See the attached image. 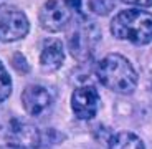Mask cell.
Here are the masks:
<instances>
[{
    "label": "cell",
    "instance_id": "9a60e30c",
    "mask_svg": "<svg viewBox=\"0 0 152 149\" xmlns=\"http://www.w3.org/2000/svg\"><path fill=\"white\" fill-rule=\"evenodd\" d=\"M0 149H22V148H18V146H15V144H10V142H7V144L0 146Z\"/></svg>",
    "mask_w": 152,
    "mask_h": 149
},
{
    "label": "cell",
    "instance_id": "52a82bcc",
    "mask_svg": "<svg viewBox=\"0 0 152 149\" xmlns=\"http://www.w3.org/2000/svg\"><path fill=\"white\" fill-rule=\"evenodd\" d=\"M73 115L81 121H89L98 115L99 109V93L94 86L84 84L78 86L71 95Z\"/></svg>",
    "mask_w": 152,
    "mask_h": 149
},
{
    "label": "cell",
    "instance_id": "8fae6325",
    "mask_svg": "<svg viewBox=\"0 0 152 149\" xmlns=\"http://www.w3.org/2000/svg\"><path fill=\"white\" fill-rule=\"evenodd\" d=\"M12 88H13L12 86V78L8 75L5 65L0 60V103H4L5 99L12 95Z\"/></svg>",
    "mask_w": 152,
    "mask_h": 149
},
{
    "label": "cell",
    "instance_id": "5bb4252c",
    "mask_svg": "<svg viewBox=\"0 0 152 149\" xmlns=\"http://www.w3.org/2000/svg\"><path fill=\"white\" fill-rule=\"evenodd\" d=\"M124 4L134 5L136 8H144V7H152V0H121Z\"/></svg>",
    "mask_w": 152,
    "mask_h": 149
},
{
    "label": "cell",
    "instance_id": "277c9868",
    "mask_svg": "<svg viewBox=\"0 0 152 149\" xmlns=\"http://www.w3.org/2000/svg\"><path fill=\"white\" fill-rule=\"evenodd\" d=\"M28 32H30V22L20 8L12 5L0 7V42H18L27 37Z\"/></svg>",
    "mask_w": 152,
    "mask_h": 149
},
{
    "label": "cell",
    "instance_id": "6da1fadb",
    "mask_svg": "<svg viewBox=\"0 0 152 149\" xmlns=\"http://www.w3.org/2000/svg\"><path fill=\"white\" fill-rule=\"evenodd\" d=\"M96 76L103 86L119 95H131L137 88V71L129 60L119 53H109L96 66Z\"/></svg>",
    "mask_w": 152,
    "mask_h": 149
},
{
    "label": "cell",
    "instance_id": "8992f818",
    "mask_svg": "<svg viewBox=\"0 0 152 149\" xmlns=\"http://www.w3.org/2000/svg\"><path fill=\"white\" fill-rule=\"evenodd\" d=\"M5 138L7 142L15 144L22 149H37L40 146L42 136L35 124L23 119L13 118L5 126Z\"/></svg>",
    "mask_w": 152,
    "mask_h": 149
},
{
    "label": "cell",
    "instance_id": "3957f363",
    "mask_svg": "<svg viewBox=\"0 0 152 149\" xmlns=\"http://www.w3.org/2000/svg\"><path fill=\"white\" fill-rule=\"evenodd\" d=\"M101 40V30L94 22L84 15H78L68 32V50L71 57L78 61H88L94 55V50Z\"/></svg>",
    "mask_w": 152,
    "mask_h": 149
},
{
    "label": "cell",
    "instance_id": "9c48e42d",
    "mask_svg": "<svg viewBox=\"0 0 152 149\" xmlns=\"http://www.w3.org/2000/svg\"><path fill=\"white\" fill-rule=\"evenodd\" d=\"M63 63H65V48L61 40H45L40 51V68L45 73H53L60 70Z\"/></svg>",
    "mask_w": 152,
    "mask_h": 149
},
{
    "label": "cell",
    "instance_id": "ba28073f",
    "mask_svg": "<svg viewBox=\"0 0 152 149\" xmlns=\"http://www.w3.org/2000/svg\"><path fill=\"white\" fill-rule=\"evenodd\" d=\"M55 96L43 84H28L22 93V106L30 116H42L51 108Z\"/></svg>",
    "mask_w": 152,
    "mask_h": 149
},
{
    "label": "cell",
    "instance_id": "7a4b0ae2",
    "mask_svg": "<svg viewBox=\"0 0 152 149\" xmlns=\"http://www.w3.org/2000/svg\"><path fill=\"white\" fill-rule=\"evenodd\" d=\"M111 33L132 45H147L152 42V13L144 8L119 12L111 20Z\"/></svg>",
    "mask_w": 152,
    "mask_h": 149
},
{
    "label": "cell",
    "instance_id": "2e32d148",
    "mask_svg": "<svg viewBox=\"0 0 152 149\" xmlns=\"http://www.w3.org/2000/svg\"><path fill=\"white\" fill-rule=\"evenodd\" d=\"M5 2H7V0H0V7H2V5L5 4Z\"/></svg>",
    "mask_w": 152,
    "mask_h": 149
},
{
    "label": "cell",
    "instance_id": "7c38bea8",
    "mask_svg": "<svg viewBox=\"0 0 152 149\" xmlns=\"http://www.w3.org/2000/svg\"><path fill=\"white\" fill-rule=\"evenodd\" d=\"M88 5L96 15H107L114 8V0H89Z\"/></svg>",
    "mask_w": 152,
    "mask_h": 149
},
{
    "label": "cell",
    "instance_id": "5b68a950",
    "mask_svg": "<svg viewBox=\"0 0 152 149\" xmlns=\"http://www.w3.org/2000/svg\"><path fill=\"white\" fill-rule=\"evenodd\" d=\"M75 15L68 0H46L38 12V20L46 32H61L71 23Z\"/></svg>",
    "mask_w": 152,
    "mask_h": 149
},
{
    "label": "cell",
    "instance_id": "30bf717a",
    "mask_svg": "<svg viewBox=\"0 0 152 149\" xmlns=\"http://www.w3.org/2000/svg\"><path fill=\"white\" fill-rule=\"evenodd\" d=\"M107 149H145V144L136 133L119 131L109 139Z\"/></svg>",
    "mask_w": 152,
    "mask_h": 149
},
{
    "label": "cell",
    "instance_id": "4fadbf2b",
    "mask_svg": "<svg viewBox=\"0 0 152 149\" xmlns=\"http://www.w3.org/2000/svg\"><path fill=\"white\" fill-rule=\"evenodd\" d=\"M12 65L18 73H28V63L22 53H15L12 58Z\"/></svg>",
    "mask_w": 152,
    "mask_h": 149
}]
</instances>
